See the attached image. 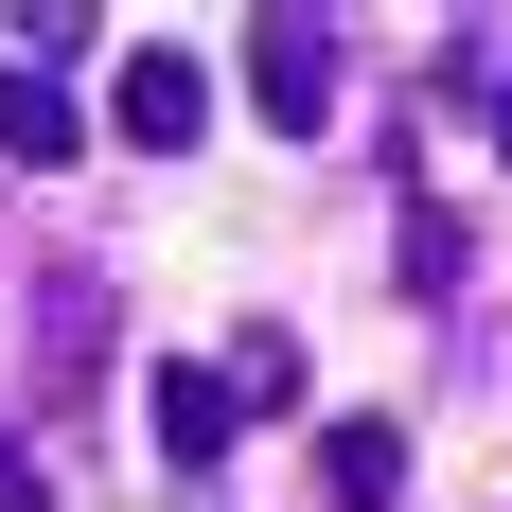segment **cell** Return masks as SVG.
<instances>
[{
  "mask_svg": "<svg viewBox=\"0 0 512 512\" xmlns=\"http://www.w3.org/2000/svg\"><path fill=\"white\" fill-rule=\"evenodd\" d=\"M336 71H354V36H336V18H301V0H265V18H248V106L283 124V142H318V124H336Z\"/></svg>",
  "mask_w": 512,
  "mask_h": 512,
  "instance_id": "6da1fadb",
  "label": "cell"
},
{
  "mask_svg": "<svg viewBox=\"0 0 512 512\" xmlns=\"http://www.w3.org/2000/svg\"><path fill=\"white\" fill-rule=\"evenodd\" d=\"M106 124H124V159H195V142H212V53L142 36V53H124V89H106Z\"/></svg>",
  "mask_w": 512,
  "mask_h": 512,
  "instance_id": "7a4b0ae2",
  "label": "cell"
},
{
  "mask_svg": "<svg viewBox=\"0 0 512 512\" xmlns=\"http://www.w3.org/2000/svg\"><path fill=\"white\" fill-rule=\"evenodd\" d=\"M106 336H124L106 265H53V283H36V407H89V389H106Z\"/></svg>",
  "mask_w": 512,
  "mask_h": 512,
  "instance_id": "3957f363",
  "label": "cell"
},
{
  "mask_svg": "<svg viewBox=\"0 0 512 512\" xmlns=\"http://www.w3.org/2000/svg\"><path fill=\"white\" fill-rule=\"evenodd\" d=\"M142 442H159V477H230V389H212V354H159L142 371Z\"/></svg>",
  "mask_w": 512,
  "mask_h": 512,
  "instance_id": "277c9868",
  "label": "cell"
},
{
  "mask_svg": "<svg viewBox=\"0 0 512 512\" xmlns=\"http://www.w3.org/2000/svg\"><path fill=\"white\" fill-rule=\"evenodd\" d=\"M0 159H18V177H71V159H89V89H71V71H0Z\"/></svg>",
  "mask_w": 512,
  "mask_h": 512,
  "instance_id": "5b68a950",
  "label": "cell"
},
{
  "mask_svg": "<svg viewBox=\"0 0 512 512\" xmlns=\"http://www.w3.org/2000/svg\"><path fill=\"white\" fill-rule=\"evenodd\" d=\"M389 495H407V424H389V407H336V424H318V512H389Z\"/></svg>",
  "mask_w": 512,
  "mask_h": 512,
  "instance_id": "8992f818",
  "label": "cell"
},
{
  "mask_svg": "<svg viewBox=\"0 0 512 512\" xmlns=\"http://www.w3.org/2000/svg\"><path fill=\"white\" fill-rule=\"evenodd\" d=\"M212 389H230V424H283V407L318 389V371H301V336H283V318H248V336L212 354Z\"/></svg>",
  "mask_w": 512,
  "mask_h": 512,
  "instance_id": "52a82bcc",
  "label": "cell"
},
{
  "mask_svg": "<svg viewBox=\"0 0 512 512\" xmlns=\"http://www.w3.org/2000/svg\"><path fill=\"white\" fill-rule=\"evenodd\" d=\"M0 512H71V495L36 477V442H18V424H0Z\"/></svg>",
  "mask_w": 512,
  "mask_h": 512,
  "instance_id": "ba28073f",
  "label": "cell"
},
{
  "mask_svg": "<svg viewBox=\"0 0 512 512\" xmlns=\"http://www.w3.org/2000/svg\"><path fill=\"white\" fill-rule=\"evenodd\" d=\"M495 142H512V71H495Z\"/></svg>",
  "mask_w": 512,
  "mask_h": 512,
  "instance_id": "9c48e42d",
  "label": "cell"
}]
</instances>
